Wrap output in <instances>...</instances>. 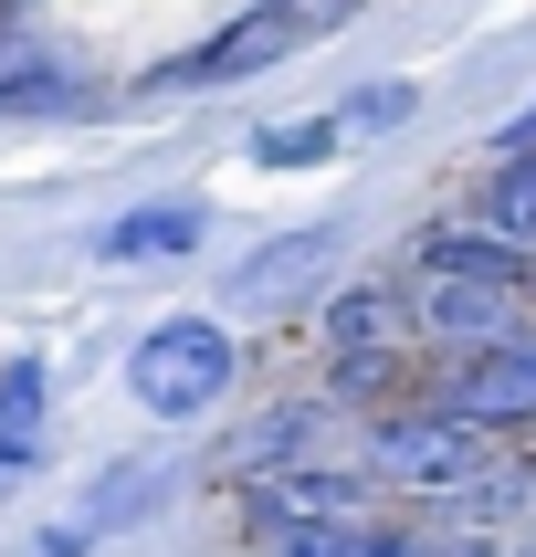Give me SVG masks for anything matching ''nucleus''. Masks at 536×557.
Listing matches in <instances>:
<instances>
[{
    "label": "nucleus",
    "mask_w": 536,
    "mask_h": 557,
    "mask_svg": "<svg viewBox=\"0 0 536 557\" xmlns=\"http://www.w3.org/2000/svg\"><path fill=\"white\" fill-rule=\"evenodd\" d=\"M369 473L378 484H400V495H463L473 473H495V432H473V421H452V410H400V421H378L369 432Z\"/></svg>",
    "instance_id": "1"
},
{
    "label": "nucleus",
    "mask_w": 536,
    "mask_h": 557,
    "mask_svg": "<svg viewBox=\"0 0 536 557\" xmlns=\"http://www.w3.org/2000/svg\"><path fill=\"white\" fill-rule=\"evenodd\" d=\"M126 389H137L158 421L211 410L221 389H232V326H211V315H169V326H148L137 358H126Z\"/></svg>",
    "instance_id": "2"
},
{
    "label": "nucleus",
    "mask_w": 536,
    "mask_h": 557,
    "mask_svg": "<svg viewBox=\"0 0 536 557\" xmlns=\"http://www.w3.org/2000/svg\"><path fill=\"white\" fill-rule=\"evenodd\" d=\"M432 410L473 421V432H536V326L515 337H484V347H452V369H441Z\"/></svg>",
    "instance_id": "3"
},
{
    "label": "nucleus",
    "mask_w": 536,
    "mask_h": 557,
    "mask_svg": "<svg viewBox=\"0 0 536 557\" xmlns=\"http://www.w3.org/2000/svg\"><path fill=\"white\" fill-rule=\"evenodd\" d=\"M400 337H410V295H400V284H337V295H326V347H337L347 389L389 379Z\"/></svg>",
    "instance_id": "4"
},
{
    "label": "nucleus",
    "mask_w": 536,
    "mask_h": 557,
    "mask_svg": "<svg viewBox=\"0 0 536 557\" xmlns=\"http://www.w3.org/2000/svg\"><path fill=\"white\" fill-rule=\"evenodd\" d=\"M410 263H421V274H452V284H495V295H526L536 284V252L484 232V221H432V232L410 243Z\"/></svg>",
    "instance_id": "5"
},
{
    "label": "nucleus",
    "mask_w": 536,
    "mask_h": 557,
    "mask_svg": "<svg viewBox=\"0 0 536 557\" xmlns=\"http://www.w3.org/2000/svg\"><path fill=\"white\" fill-rule=\"evenodd\" d=\"M515 326H526L515 295H495V284H452V274H432L421 306H410V337H432V347H484V337H515Z\"/></svg>",
    "instance_id": "6"
},
{
    "label": "nucleus",
    "mask_w": 536,
    "mask_h": 557,
    "mask_svg": "<svg viewBox=\"0 0 536 557\" xmlns=\"http://www.w3.org/2000/svg\"><path fill=\"white\" fill-rule=\"evenodd\" d=\"M295 32H306L295 11H252V22H232L221 42H200V53H179L169 74H158V85H242V74H263L274 53H295Z\"/></svg>",
    "instance_id": "7"
},
{
    "label": "nucleus",
    "mask_w": 536,
    "mask_h": 557,
    "mask_svg": "<svg viewBox=\"0 0 536 557\" xmlns=\"http://www.w3.org/2000/svg\"><path fill=\"white\" fill-rule=\"evenodd\" d=\"M358 495H369V484H358V473H326V463H284V473H263V484H252V516H263V527H337V516H358Z\"/></svg>",
    "instance_id": "8"
},
{
    "label": "nucleus",
    "mask_w": 536,
    "mask_h": 557,
    "mask_svg": "<svg viewBox=\"0 0 536 557\" xmlns=\"http://www.w3.org/2000/svg\"><path fill=\"white\" fill-rule=\"evenodd\" d=\"M189 243H200V211H189V200H148V211H116L95 232L105 263H169V252H189Z\"/></svg>",
    "instance_id": "9"
},
{
    "label": "nucleus",
    "mask_w": 536,
    "mask_h": 557,
    "mask_svg": "<svg viewBox=\"0 0 536 557\" xmlns=\"http://www.w3.org/2000/svg\"><path fill=\"white\" fill-rule=\"evenodd\" d=\"M337 263V221H306V232H284L274 252H252L242 274H232V306H263V295H284V284H306Z\"/></svg>",
    "instance_id": "10"
},
{
    "label": "nucleus",
    "mask_w": 536,
    "mask_h": 557,
    "mask_svg": "<svg viewBox=\"0 0 536 557\" xmlns=\"http://www.w3.org/2000/svg\"><path fill=\"white\" fill-rule=\"evenodd\" d=\"M473 221L536 252V148H515V158H495V169H484V200H473Z\"/></svg>",
    "instance_id": "11"
},
{
    "label": "nucleus",
    "mask_w": 536,
    "mask_h": 557,
    "mask_svg": "<svg viewBox=\"0 0 536 557\" xmlns=\"http://www.w3.org/2000/svg\"><path fill=\"white\" fill-rule=\"evenodd\" d=\"M0 453H42V358L0 369Z\"/></svg>",
    "instance_id": "12"
},
{
    "label": "nucleus",
    "mask_w": 536,
    "mask_h": 557,
    "mask_svg": "<svg viewBox=\"0 0 536 557\" xmlns=\"http://www.w3.org/2000/svg\"><path fill=\"white\" fill-rule=\"evenodd\" d=\"M337 137H347V116H284L252 137V158L263 169H315V158H337Z\"/></svg>",
    "instance_id": "13"
},
{
    "label": "nucleus",
    "mask_w": 536,
    "mask_h": 557,
    "mask_svg": "<svg viewBox=\"0 0 536 557\" xmlns=\"http://www.w3.org/2000/svg\"><path fill=\"white\" fill-rule=\"evenodd\" d=\"M284 557H410V536L337 516V527H295V536H284Z\"/></svg>",
    "instance_id": "14"
},
{
    "label": "nucleus",
    "mask_w": 536,
    "mask_h": 557,
    "mask_svg": "<svg viewBox=\"0 0 536 557\" xmlns=\"http://www.w3.org/2000/svg\"><path fill=\"white\" fill-rule=\"evenodd\" d=\"M410 106H421V95H410V85H358V95H347V106H337V116H347V126H400Z\"/></svg>",
    "instance_id": "15"
},
{
    "label": "nucleus",
    "mask_w": 536,
    "mask_h": 557,
    "mask_svg": "<svg viewBox=\"0 0 536 557\" xmlns=\"http://www.w3.org/2000/svg\"><path fill=\"white\" fill-rule=\"evenodd\" d=\"M410 557H504L495 536H441V547H410Z\"/></svg>",
    "instance_id": "16"
},
{
    "label": "nucleus",
    "mask_w": 536,
    "mask_h": 557,
    "mask_svg": "<svg viewBox=\"0 0 536 557\" xmlns=\"http://www.w3.org/2000/svg\"><path fill=\"white\" fill-rule=\"evenodd\" d=\"M32 473H42V453H0V495H11V484H32Z\"/></svg>",
    "instance_id": "17"
}]
</instances>
